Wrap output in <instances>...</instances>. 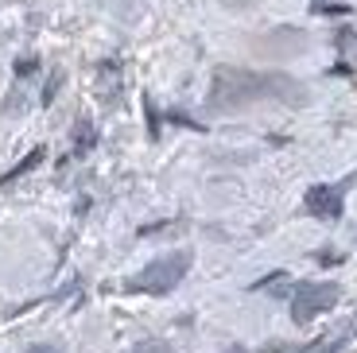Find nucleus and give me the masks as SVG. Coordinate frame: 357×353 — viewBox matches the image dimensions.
<instances>
[{
    "instance_id": "obj_1",
    "label": "nucleus",
    "mask_w": 357,
    "mask_h": 353,
    "mask_svg": "<svg viewBox=\"0 0 357 353\" xmlns=\"http://www.w3.org/2000/svg\"><path fill=\"white\" fill-rule=\"evenodd\" d=\"M187 268H190V253L160 256V260H152V264L144 268L128 287H132V292H148V295H167V292H175L178 283H183Z\"/></svg>"
},
{
    "instance_id": "obj_2",
    "label": "nucleus",
    "mask_w": 357,
    "mask_h": 353,
    "mask_svg": "<svg viewBox=\"0 0 357 353\" xmlns=\"http://www.w3.org/2000/svg\"><path fill=\"white\" fill-rule=\"evenodd\" d=\"M338 299H342L338 283H299L295 295H291V318L299 326H307V322H314L319 315H326Z\"/></svg>"
},
{
    "instance_id": "obj_3",
    "label": "nucleus",
    "mask_w": 357,
    "mask_h": 353,
    "mask_svg": "<svg viewBox=\"0 0 357 353\" xmlns=\"http://www.w3.org/2000/svg\"><path fill=\"white\" fill-rule=\"evenodd\" d=\"M307 210L326 221L342 218V186H311L307 190Z\"/></svg>"
},
{
    "instance_id": "obj_4",
    "label": "nucleus",
    "mask_w": 357,
    "mask_h": 353,
    "mask_svg": "<svg viewBox=\"0 0 357 353\" xmlns=\"http://www.w3.org/2000/svg\"><path fill=\"white\" fill-rule=\"evenodd\" d=\"M39 163H43V148H36V151H31V156L24 159V163H16V167L8 171V175L0 179V186H4V183H16L20 175H27V171H31V167H39Z\"/></svg>"
},
{
    "instance_id": "obj_5",
    "label": "nucleus",
    "mask_w": 357,
    "mask_h": 353,
    "mask_svg": "<svg viewBox=\"0 0 357 353\" xmlns=\"http://www.w3.org/2000/svg\"><path fill=\"white\" fill-rule=\"evenodd\" d=\"M93 140H98V136H93V124L82 121L78 124V151H89V148H93Z\"/></svg>"
},
{
    "instance_id": "obj_6",
    "label": "nucleus",
    "mask_w": 357,
    "mask_h": 353,
    "mask_svg": "<svg viewBox=\"0 0 357 353\" xmlns=\"http://www.w3.org/2000/svg\"><path fill=\"white\" fill-rule=\"evenodd\" d=\"M132 353H175V350H171L167 342H155V338H152V342H140Z\"/></svg>"
},
{
    "instance_id": "obj_7",
    "label": "nucleus",
    "mask_w": 357,
    "mask_h": 353,
    "mask_svg": "<svg viewBox=\"0 0 357 353\" xmlns=\"http://www.w3.org/2000/svg\"><path fill=\"white\" fill-rule=\"evenodd\" d=\"M36 70V59H24V62H16V74H31Z\"/></svg>"
},
{
    "instance_id": "obj_8",
    "label": "nucleus",
    "mask_w": 357,
    "mask_h": 353,
    "mask_svg": "<svg viewBox=\"0 0 357 353\" xmlns=\"http://www.w3.org/2000/svg\"><path fill=\"white\" fill-rule=\"evenodd\" d=\"M27 353H59V350H54V345H31Z\"/></svg>"
}]
</instances>
